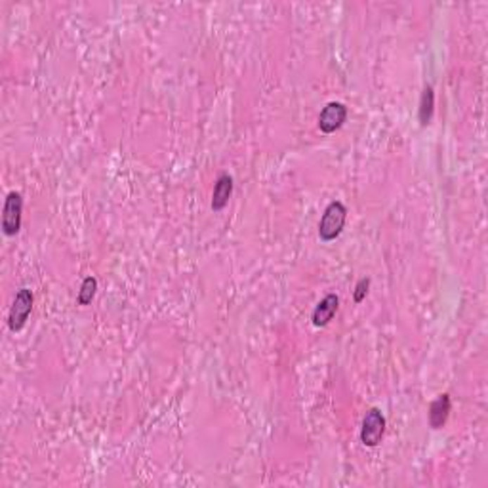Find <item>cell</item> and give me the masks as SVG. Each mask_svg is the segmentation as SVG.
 I'll use <instances>...</instances> for the list:
<instances>
[{"label":"cell","mask_w":488,"mask_h":488,"mask_svg":"<svg viewBox=\"0 0 488 488\" xmlns=\"http://www.w3.org/2000/svg\"><path fill=\"white\" fill-rule=\"evenodd\" d=\"M347 219V210L340 200H332L326 210H324L321 224H319V237L330 243L334 238L340 237V233L343 231V225Z\"/></svg>","instance_id":"6da1fadb"},{"label":"cell","mask_w":488,"mask_h":488,"mask_svg":"<svg viewBox=\"0 0 488 488\" xmlns=\"http://www.w3.org/2000/svg\"><path fill=\"white\" fill-rule=\"evenodd\" d=\"M33 292L29 288H20L15 297H13V304L10 307V313H8V328L12 332H20L23 326H25L27 319L33 311Z\"/></svg>","instance_id":"7a4b0ae2"},{"label":"cell","mask_w":488,"mask_h":488,"mask_svg":"<svg viewBox=\"0 0 488 488\" xmlns=\"http://www.w3.org/2000/svg\"><path fill=\"white\" fill-rule=\"evenodd\" d=\"M21 212H23V197H21V193H8L6 200H4V210H2V233L6 237H13V235L20 233Z\"/></svg>","instance_id":"3957f363"},{"label":"cell","mask_w":488,"mask_h":488,"mask_svg":"<svg viewBox=\"0 0 488 488\" xmlns=\"http://www.w3.org/2000/svg\"><path fill=\"white\" fill-rule=\"evenodd\" d=\"M383 433H385V416L382 414L380 409H370L364 414L363 428H361V441H363L364 447L374 449L382 442Z\"/></svg>","instance_id":"277c9868"},{"label":"cell","mask_w":488,"mask_h":488,"mask_svg":"<svg viewBox=\"0 0 488 488\" xmlns=\"http://www.w3.org/2000/svg\"><path fill=\"white\" fill-rule=\"evenodd\" d=\"M345 119H347V107L340 101H332L319 115V128L324 134L336 132L342 128Z\"/></svg>","instance_id":"5b68a950"},{"label":"cell","mask_w":488,"mask_h":488,"mask_svg":"<svg viewBox=\"0 0 488 488\" xmlns=\"http://www.w3.org/2000/svg\"><path fill=\"white\" fill-rule=\"evenodd\" d=\"M338 305H340V297H338L336 294H326V296L319 302L315 311H313V319H311L313 324H315L317 328L326 326V324L334 319V315H336Z\"/></svg>","instance_id":"8992f818"},{"label":"cell","mask_w":488,"mask_h":488,"mask_svg":"<svg viewBox=\"0 0 488 488\" xmlns=\"http://www.w3.org/2000/svg\"><path fill=\"white\" fill-rule=\"evenodd\" d=\"M449 414H450V395L449 393H442V395H439L431 403V406H429V425L433 429H441L444 423H447V420H449Z\"/></svg>","instance_id":"52a82bcc"},{"label":"cell","mask_w":488,"mask_h":488,"mask_svg":"<svg viewBox=\"0 0 488 488\" xmlns=\"http://www.w3.org/2000/svg\"><path fill=\"white\" fill-rule=\"evenodd\" d=\"M231 195H233V178L231 176H227V174H224V176H219L218 181H216V185H214V195H212V210L214 212L224 210L225 206H227V203H229Z\"/></svg>","instance_id":"ba28073f"},{"label":"cell","mask_w":488,"mask_h":488,"mask_svg":"<svg viewBox=\"0 0 488 488\" xmlns=\"http://www.w3.org/2000/svg\"><path fill=\"white\" fill-rule=\"evenodd\" d=\"M433 109H435V92L431 86H425L422 92V99H420V124L428 126L431 117H433Z\"/></svg>","instance_id":"9c48e42d"},{"label":"cell","mask_w":488,"mask_h":488,"mask_svg":"<svg viewBox=\"0 0 488 488\" xmlns=\"http://www.w3.org/2000/svg\"><path fill=\"white\" fill-rule=\"evenodd\" d=\"M96 290H98V281H96V277H86L84 281H82V286H80L79 304L80 305L92 304L94 296H96Z\"/></svg>","instance_id":"30bf717a"},{"label":"cell","mask_w":488,"mask_h":488,"mask_svg":"<svg viewBox=\"0 0 488 488\" xmlns=\"http://www.w3.org/2000/svg\"><path fill=\"white\" fill-rule=\"evenodd\" d=\"M370 288V278H361L355 286V304H363V300L366 297Z\"/></svg>","instance_id":"8fae6325"}]
</instances>
